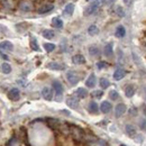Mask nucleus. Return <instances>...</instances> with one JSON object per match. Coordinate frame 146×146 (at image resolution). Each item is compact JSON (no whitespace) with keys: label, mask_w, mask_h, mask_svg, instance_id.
Returning a JSON list of instances; mask_svg holds the SVG:
<instances>
[{"label":"nucleus","mask_w":146,"mask_h":146,"mask_svg":"<svg viewBox=\"0 0 146 146\" xmlns=\"http://www.w3.org/2000/svg\"><path fill=\"white\" fill-rule=\"evenodd\" d=\"M100 3H101L100 1H92V2H90V5L87 7V9H86L84 14H86L87 16L94 14V13L97 11V9L99 8V5H100Z\"/></svg>","instance_id":"obj_1"},{"label":"nucleus","mask_w":146,"mask_h":146,"mask_svg":"<svg viewBox=\"0 0 146 146\" xmlns=\"http://www.w3.org/2000/svg\"><path fill=\"white\" fill-rule=\"evenodd\" d=\"M66 79H68V81H69V82H70L72 86L78 84V82L80 81L79 75L74 72V71H69V72H68V74H66Z\"/></svg>","instance_id":"obj_2"},{"label":"nucleus","mask_w":146,"mask_h":146,"mask_svg":"<svg viewBox=\"0 0 146 146\" xmlns=\"http://www.w3.org/2000/svg\"><path fill=\"white\" fill-rule=\"evenodd\" d=\"M42 96H43V98L45 100L51 101L53 99V90L51 88H48V87H44L43 90H42Z\"/></svg>","instance_id":"obj_3"},{"label":"nucleus","mask_w":146,"mask_h":146,"mask_svg":"<svg viewBox=\"0 0 146 146\" xmlns=\"http://www.w3.org/2000/svg\"><path fill=\"white\" fill-rule=\"evenodd\" d=\"M8 98L10 99V100H13V101H17L19 100V98H20V92L17 88H13L10 91L8 92Z\"/></svg>","instance_id":"obj_4"},{"label":"nucleus","mask_w":146,"mask_h":146,"mask_svg":"<svg viewBox=\"0 0 146 146\" xmlns=\"http://www.w3.org/2000/svg\"><path fill=\"white\" fill-rule=\"evenodd\" d=\"M47 68L51 70H55V71H62L65 69V65L62 63H58V62H51L47 64Z\"/></svg>","instance_id":"obj_5"},{"label":"nucleus","mask_w":146,"mask_h":146,"mask_svg":"<svg viewBox=\"0 0 146 146\" xmlns=\"http://www.w3.org/2000/svg\"><path fill=\"white\" fill-rule=\"evenodd\" d=\"M126 110H127V107H126L125 104H119V105H117L116 108H115L116 117H120V116H123V115L126 112Z\"/></svg>","instance_id":"obj_6"},{"label":"nucleus","mask_w":146,"mask_h":146,"mask_svg":"<svg viewBox=\"0 0 146 146\" xmlns=\"http://www.w3.org/2000/svg\"><path fill=\"white\" fill-rule=\"evenodd\" d=\"M66 105L70 108H73V109L78 108V106H79V98H76V97H69L66 99Z\"/></svg>","instance_id":"obj_7"},{"label":"nucleus","mask_w":146,"mask_h":146,"mask_svg":"<svg viewBox=\"0 0 146 146\" xmlns=\"http://www.w3.org/2000/svg\"><path fill=\"white\" fill-rule=\"evenodd\" d=\"M54 8V5L53 3H45V5H42L39 8H38V14H46L51 10H53Z\"/></svg>","instance_id":"obj_8"},{"label":"nucleus","mask_w":146,"mask_h":146,"mask_svg":"<svg viewBox=\"0 0 146 146\" xmlns=\"http://www.w3.org/2000/svg\"><path fill=\"white\" fill-rule=\"evenodd\" d=\"M0 50H3V51H7V52H11L14 50V45L9 40H3L0 43Z\"/></svg>","instance_id":"obj_9"},{"label":"nucleus","mask_w":146,"mask_h":146,"mask_svg":"<svg viewBox=\"0 0 146 146\" xmlns=\"http://www.w3.org/2000/svg\"><path fill=\"white\" fill-rule=\"evenodd\" d=\"M52 86H53V88H54L56 94H57V96H62V93H63V86H62V83H61L58 80H54V81L52 82Z\"/></svg>","instance_id":"obj_10"},{"label":"nucleus","mask_w":146,"mask_h":146,"mask_svg":"<svg viewBox=\"0 0 146 146\" xmlns=\"http://www.w3.org/2000/svg\"><path fill=\"white\" fill-rule=\"evenodd\" d=\"M126 74H127V72H126L124 69H117V70L113 72V79H115L116 81H119V80H121Z\"/></svg>","instance_id":"obj_11"},{"label":"nucleus","mask_w":146,"mask_h":146,"mask_svg":"<svg viewBox=\"0 0 146 146\" xmlns=\"http://www.w3.org/2000/svg\"><path fill=\"white\" fill-rule=\"evenodd\" d=\"M115 36L118 37V38H123V37L126 36V29L123 25H119L117 28H116V32H115Z\"/></svg>","instance_id":"obj_12"},{"label":"nucleus","mask_w":146,"mask_h":146,"mask_svg":"<svg viewBox=\"0 0 146 146\" xmlns=\"http://www.w3.org/2000/svg\"><path fill=\"white\" fill-rule=\"evenodd\" d=\"M96 83H97V78H96V75L93 73H91L89 75V78L87 79V81H86V86L88 88H93L96 86Z\"/></svg>","instance_id":"obj_13"},{"label":"nucleus","mask_w":146,"mask_h":146,"mask_svg":"<svg viewBox=\"0 0 146 146\" xmlns=\"http://www.w3.org/2000/svg\"><path fill=\"white\" fill-rule=\"evenodd\" d=\"M72 61L74 64L81 65V64H84V63H86V57L81 54H76L72 57Z\"/></svg>","instance_id":"obj_14"},{"label":"nucleus","mask_w":146,"mask_h":146,"mask_svg":"<svg viewBox=\"0 0 146 146\" xmlns=\"http://www.w3.org/2000/svg\"><path fill=\"white\" fill-rule=\"evenodd\" d=\"M111 108H112V106H111V104H110L109 101H104L100 105V110L104 113H108L110 110H111Z\"/></svg>","instance_id":"obj_15"},{"label":"nucleus","mask_w":146,"mask_h":146,"mask_svg":"<svg viewBox=\"0 0 146 146\" xmlns=\"http://www.w3.org/2000/svg\"><path fill=\"white\" fill-rule=\"evenodd\" d=\"M135 92H136V87L135 86H131V84L127 86L126 89H125V94H126L127 98H131L135 94Z\"/></svg>","instance_id":"obj_16"},{"label":"nucleus","mask_w":146,"mask_h":146,"mask_svg":"<svg viewBox=\"0 0 146 146\" xmlns=\"http://www.w3.org/2000/svg\"><path fill=\"white\" fill-rule=\"evenodd\" d=\"M52 26L57 28V29H61L63 27V20L60 18V17H54L52 19Z\"/></svg>","instance_id":"obj_17"},{"label":"nucleus","mask_w":146,"mask_h":146,"mask_svg":"<svg viewBox=\"0 0 146 146\" xmlns=\"http://www.w3.org/2000/svg\"><path fill=\"white\" fill-rule=\"evenodd\" d=\"M75 94H76L78 98L83 99V98H86V97L88 96V91H87L84 88H78L76 91H75Z\"/></svg>","instance_id":"obj_18"},{"label":"nucleus","mask_w":146,"mask_h":146,"mask_svg":"<svg viewBox=\"0 0 146 146\" xmlns=\"http://www.w3.org/2000/svg\"><path fill=\"white\" fill-rule=\"evenodd\" d=\"M20 9L23 11H31L33 9V6L31 2H27V1H24V2H20Z\"/></svg>","instance_id":"obj_19"},{"label":"nucleus","mask_w":146,"mask_h":146,"mask_svg":"<svg viewBox=\"0 0 146 146\" xmlns=\"http://www.w3.org/2000/svg\"><path fill=\"white\" fill-rule=\"evenodd\" d=\"M42 34H43V37H45L46 39H52L55 36L54 31H52V29H44Z\"/></svg>","instance_id":"obj_20"},{"label":"nucleus","mask_w":146,"mask_h":146,"mask_svg":"<svg viewBox=\"0 0 146 146\" xmlns=\"http://www.w3.org/2000/svg\"><path fill=\"white\" fill-rule=\"evenodd\" d=\"M112 52H113V47H112V43H108L105 48H104V53L106 56H111L112 55Z\"/></svg>","instance_id":"obj_21"},{"label":"nucleus","mask_w":146,"mask_h":146,"mask_svg":"<svg viewBox=\"0 0 146 146\" xmlns=\"http://www.w3.org/2000/svg\"><path fill=\"white\" fill-rule=\"evenodd\" d=\"M88 110L91 112V113H97L98 110H99V107H98V104L94 102V101H91L88 106Z\"/></svg>","instance_id":"obj_22"},{"label":"nucleus","mask_w":146,"mask_h":146,"mask_svg":"<svg viewBox=\"0 0 146 146\" xmlns=\"http://www.w3.org/2000/svg\"><path fill=\"white\" fill-rule=\"evenodd\" d=\"M126 133H127L128 136L130 137H135L136 136V129L133 125H127L126 126Z\"/></svg>","instance_id":"obj_23"},{"label":"nucleus","mask_w":146,"mask_h":146,"mask_svg":"<svg viewBox=\"0 0 146 146\" xmlns=\"http://www.w3.org/2000/svg\"><path fill=\"white\" fill-rule=\"evenodd\" d=\"M1 71L5 74H9V73L11 72V65L9 63H6V62L2 63L1 64Z\"/></svg>","instance_id":"obj_24"},{"label":"nucleus","mask_w":146,"mask_h":146,"mask_svg":"<svg viewBox=\"0 0 146 146\" xmlns=\"http://www.w3.org/2000/svg\"><path fill=\"white\" fill-rule=\"evenodd\" d=\"M73 11H74V5L73 3H68L65 9H64V14L68 15V16H71V15H73Z\"/></svg>","instance_id":"obj_25"},{"label":"nucleus","mask_w":146,"mask_h":146,"mask_svg":"<svg viewBox=\"0 0 146 146\" xmlns=\"http://www.w3.org/2000/svg\"><path fill=\"white\" fill-rule=\"evenodd\" d=\"M109 86H110V82L107 78H101L100 79V87L102 89H107Z\"/></svg>","instance_id":"obj_26"},{"label":"nucleus","mask_w":146,"mask_h":146,"mask_svg":"<svg viewBox=\"0 0 146 146\" xmlns=\"http://www.w3.org/2000/svg\"><path fill=\"white\" fill-rule=\"evenodd\" d=\"M88 33H89V35H97L98 33H99V29H98V27L96 26V25H91L89 28H88Z\"/></svg>","instance_id":"obj_27"},{"label":"nucleus","mask_w":146,"mask_h":146,"mask_svg":"<svg viewBox=\"0 0 146 146\" xmlns=\"http://www.w3.org/2000/svg\"><path fill=\"white\" fill-rule=\"evenodd\" d=\"M31 47H32V50L33 51H39V46H38V43H37L36 38H34V37H32L31 38Z\"/></svg>","instance_id":"obj_28"},{"label":"nucleus","mask_w":146,"mask_h":146,"mask_svg":"<svg viewBox=\"0 0 146 146\" xmlns=\"http://www.w3.org/2000/svg\"><path fill=\"white\" fill-rule=\"evenodd\" d=\"M55 44H53V43H45L44 44V48H45V51L46 52H53L55 50Z\"/></svg>","instance_id":"obj_29"},{"label":"nucleus","mask_w":146,"mask_h":146,"mask_svg":"<svg viewBox=\"0 0 146 146\" xmlns=\"http://www.w3.org/2000/svg\"><path fill=\"white\" fill-rule=\"evenodd\" d=\"M89 53H90V55H92V56H97V55H99V48L97 47V46H90L89 47Z\"/></svg>","instance_id":"obj_30"},{"label":"nucleus","mask_w":146,"mask_h":146,"mask_svg":"<svg viewBox=\"0 0 146 146\" xmlns=\"http://www.w3.org/2000/svg\"><path fill=\"white\" fill-rule=\"evenodd\" d=\"M116 14H117V15H118L119 17H124V16H125V11H124L123 7L118 6V7L116 8Z\"/></svg>","instance_id":"obj_31"},{"label":"nucleus","mask_w":146,"mask_h":146,"mask_svg":"<svg viewBox=\"0 0 146 146\" xmlns=\"http://www.w3.org/2000/svg\"><path fill=\"white\" fill-rule=\"evenodd\" d=\"M109 97L111 100H117L118 98H119V94H118V92L115 91V90H112V91L109 92Z\"/></svg>","instance_id":"obj_32"},{"label":"nucleus","mask_w":146,"mask_h":146,"mask_svg":"<svg viewBox=\"0 0 146 146\" xmlns=\"http://www.w3.org/2000/svg\"><path fill=\"white\" fill-rule=\"evenodd\" d=\"M102 96H104V92L101 91V90H96V91L92 92V97H94L97 99H100Z\"/></svg>","instance_id":"obj_33"},{"label":"nucleus","mask_w":146,"mask_h":146,"mask_svg":"<svg viewBox=\"0 0 146 146\" xmlns=\"http://www.w3.org/2000/svg\"><path fill=\"white\" fill-rule=\"evenodd\" d=\"M108 66V63H106V62H98L97 63V68L98 69H105V68H107Z\"/></svg>","instance_id":"obj_34"},{"label":"nucleus","mask_w":146,"mask_h":146,"mask_svg":"<svg viewBox=\"0 0 146 146\" xmlns=\"http://www.w3.org/2000/svg\"><path fill=\"white\" fill-rule=\"evenodd\" d=\"M137 111H138V110H137L136 107H131V108L129 109V113L133 115V116H136V115H137Z\"/></svg>","instance_id":"obj_35"},{"label":"nucleus","mask_w":146,"mask_h":146,"mask_svg":"<svg viewBox=\"0 0 146 146\" xmlns=\"http://www.w3.org/2000/svg\"><path fill=\"white\" fill-rule=\"evenodd\" d=\"M139 126H141V128H142V129H145V128H146V119H142V120H141Z\"/></svg>","instance_id":"obj_36"},{"label":"nucleus","mask_w":146,"mask_h":146,"mask_svg":"<svg viewBox=\"0 0 146 146\" xmlns=\"http://www.w3.org/2000/svg\"><path fill=\"white\" fill-rule=\"evenodd\" d=\"M0 32H2V33H3V32H7V28H6V27L0 26Z\"/></svg>","instance_id":"obj_37"},{"label":"nucleus","mask_w":146,"mask_h":146,"mask_svg":"<svg viewBox=\"0 0 146 146\" xmlns=\"http://www.w3.org/2000/svg\"><path fill=\"white\" fill-rule=\"evenodd\" d=\"M0 56H1V57H2V58H6V60H7V58H8V57H7V56H6V55H5V54H2V53H0Z\"/></svg>","instance_id":"obj_38"},{"label":"nucleus","mask_w":146,"mask_h":146,"mask_svg":"<svg viewBox=\"0 0 146 146\" xmlns=\"http://www.w3.org/2000/svg\"><path fill=\"white\" fill-rule=\"evenodd\" d=\"M143 110H144V112H145V113H146V105H145V106H144V108H143Z\"/></svg>","instance_id":"obj_39"},{"label":"nucleus","mask_w":146,"mask_h":146,"mask_svg":"<svg viewBox=\"0 0 146 146\" xmlns=\"http://www.w3.org/2000/svg\"><path fill=\"white\" fill-rule=\"evenodd\" d=\"M120 146H127V145H125V144H121Z\"/></svg>","instance_id":"obj_40"},{"label":"nucleus","mask_w":146,"mask_h":146,"mask_svg":"<svg viewBox=\"0 0 146 146\" xmlns=\"http://www.w3.org/2000/svg\"><path fill=\"white\" fill-rule=\"evenodd\" d=\"M145 90H146V89H145Z\"/></svg>","instance_id":"obj_41"}]
</instances>
